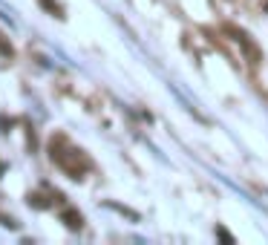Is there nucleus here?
<instances>
[{"label":"nucleus","instance_id":"nucleus-3","mask_svg":"<svg viewBox=\"0 0 268 245\" xmlns=\"http://www.w3.org/2000/svg\"><path fill=\"white\" fill-rule=\"evenodd\" d=\"M64 219H67V225L70 228H81V213H75V210H64Z\"/></svg>","mask_w":268,"mask_h":245},{"label":"nucleus","instance_id":"nucleus-4","mask_svg":"<svg viewBox=\"0 0 268 245\" xmlns=\"http://www.w3.org/2000/svg\"><path fill=\"white\" fill-rule=\"evenodd\" d=\"M41 3H44V6H47V9H49L52 15H58V18H61V6L55 3V0H41Z\"/></svg>","mask_w":268,"mask_h":245},{"label":"nucleus","instance_id":"nucleus-1","mask_svg":"<svg viewBox=\"0 0 268 245\" xmlns=\"http://www.w3.org/2000/svg\"><path fill=\"white\" fill-rule=\"evenodd\" d=\"M49 150H52V162H58L61 167L72 176V179H81L84 170H90L87 156H84L78 147H72L64 136H55V139H52V144H49Z\"/></svg>","mask_w":268,"mask_h":245},{"label":"nucleus","instance_id":"nucleus-2","mask_svg":"<svg viewBox=\"0 0 268 245\" xmlns=\"http://www.w3.org/2000/svg\"><path fill=\"white\" fill-rule=\"evenodd\" d=\"M225 32H228V35H231L233 41H236V44H239V47L245 49V55H248V61H251L254 67L259 64V61H262V52H259V49H256V44L251 41V38H248V32L236 29V26H225Z\"/></svg>","mask_w":268,"mask_h":245}]
</instances>
